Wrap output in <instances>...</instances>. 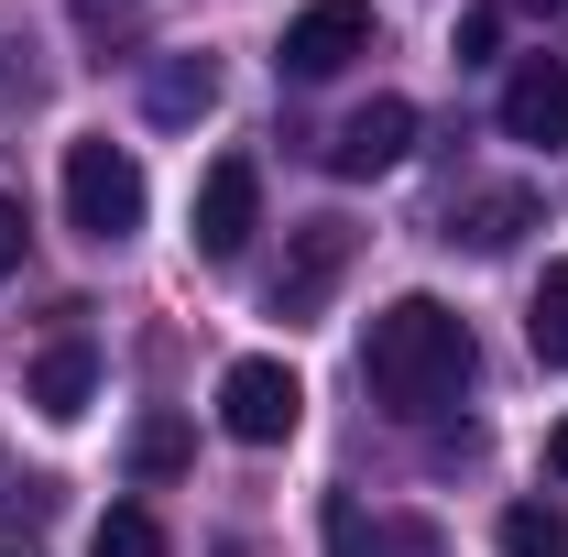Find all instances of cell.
Here are the masks:
<instances>
[{
    "label": "cell",
    "mask_w": 568,
    "mask_h": 557,
    "mask_svg": "<svg viewBox=\"0 0 568 557\" xmlns=\"http://www.w3.org/2000/svg\"><path fill=\"white\" fill-rule=\"evenodd\" d=\"M361 383H372V405H394V416L459 405V383H470V317H459L448 295H394V306L372 317V340H361Z\"/></svg>",
    "instance_id": "cell-1"
},
{
    "label": "cell",
    "mask_w": 568,
    "mask_h": 557,
    "mask_svg": "<svg viewBox=\"0 0 568 557\" xmlns=\"http://www.w3.org/2000/svg\"><path fill=\"white\" fill-rule=\"evenodd\" d=\"M219 110V67L209 55H164V67L142 77V121H164V132H197Z\"/></svg>",
    "instance_id": "cell-11"
},
{
    "label": "cell",
    "mask_w": 568,
    "mask_h": 557,
    "mask_svg": "<svg viewBox=\"0 0 568 557\" xmlns=\"http://www.w3.org/2000/svg\"><path fill=\"white\" fill-rule=\"evenodd\" d=\"M252 230H263V164H252V153H219L209 175H197V219H186V241H197L209 263H241Z\"/></svg>",
    "instance_id": "cell-4"
},
{
    "label": "cell",
    "mask_w": 568,
    "mask_h": 557,
    "mask_svg": "<svg viewBox=\"0 0 568 557\" xmlns=\"http://www.w3.org/2000/svg\"><path fill=\"white\" fill-rule=\"evenodd\" d=\"M448 55H459V67H493V55H503V0H470V11H459Z\"/></svg>",
    "instance_id": "cell-18"
},
{
    "label": "cell",
    "mask_w": 568,
    "mask_h": 557,
    "mask_svg": "<svg viewBox=\"0 0 568 557\" xmlns=\"http://www.w3.org/2000/svg\"><path fill=\"white\" fill-rule=\"evenodd\" d=\"M186 459H197V426L186 416H142L132 426V482H175Z\"/></svg>",
    "instance_id": "cell-14"
},
{
    "label": "cell",
    "mask_w": 568,
    "mask_h": 557,
    "mask_svg": "<svg viewBox=\"0 0 568 557\" xmlns=\"http://www.w3.org/2000/svg\"><path fill=\"white\" fill-rule=\"evenodd\" d=\"M503 557H568V514L558 503H514L503 514Z\"/></svg>",
    "instance_id": "cell-15"
},
{
    "label": "cell",
    "mask_w": 568,
    "mask_h": 557,
    "mask_svg": "<svg viewBox=\"0 0 568 557\" xmlns=\"http://www.w3.org/2000/svg\"><path fill=\"white\" fill-rule=\"evenodd\" d=\"M525 11H547V22H568V0H525Z\"/></svg>",
    "instance_id": "cell-21"
},
{
    "label": "cell",
    "mask_w": 568,
    "mask_h": 557,
    "mask_svg": "<svg viewBox=\"0 0 568 557\" xmlns=\"http://www.w3.org/2000/svg\"><path fill=\"white\" fill-rule=\"evenodd\" d=\"M503 142H568V55H525L503 77Z\"/></svg>",
    "instance_id": "cell-8"
},
{
    "label": "cell",
    "mask_w": 568,
    "mask_h": 557,
    "mask_svg": "<svg viewBox=\"0 0 568 557\" xmlns=\"http://www.w3.org/2000/svg\"><path fill=\"white\" fill-rule=\"evenodd\" d=\"M88 394H99V350L77 340V328H67L55 350H44L33 372H22V405H33L44 426H77V416H88Z\"/></svg>",
    "instance_id": "cell-10"
},
{
    "label": "cell",
    "mask_w": 568,
    "mask_h": 557,
    "mask_svg": "<svg viewBox=\"0 0 568 557\" xmlns=\"http://www.w3.org/2000/svg\"><path fill=\"white\" fill-rule=\"evenodd\" d=\"M525 350H536L547 372H568V252L547 263V284H536V306H525Z\"/></svg>",
    "instance_id": "cell-13"
},
{
    "label": "cell",
    "mask_w": 568,
    "mask_h": 557,
    "mask_svg": "<svg viewBox=\"0 0 568 557\" xmlns=\"http://www.w3.org/2000/svg\"><path fill=\"white\" fill-rule=\"evenodd\" d=\"M0 557H33V547H0Z\"/></svg>",
    "instance_id": "cell-22"
},
{
    "label": "cell",
    "mask_w": 568,
    "mask_h": 557,
    "mask_svg": "<svg viewBox=\"0 0 568 557\" xmlns=\"http://www.w3.org/2000/svg\"><path fill=\"white\" fill-rule=\"evenodd\" d=\"M67 11H77V33H88L99 55H110V44H142V11H132V0H67Z\"/></svg>",
    "instance_id": "cell-17"
},
{
    "label": "cell",
    "mask_w": 568,
    "mask_h": 557,
    "mask_svg": "<svg viewBox=\"0 0 568 557\" xmlns=\"http://www.w3.org/2000/svg\"><path fill=\"white\" fill-rule=\"evenodd\" d=\"M351 55H372V0H306V11L284 22L274 67L295 77V88H317V77H339Z\"/></svg>",
    "instance_id": "cell-5"
},
{
    "label": "cell",
    "mask_w": 568,
    "mask_h": 557,
    "mask_svg": "<svg viewBox=\"0 0 568 557\" xmlns=\"http://www.w3.org/2000/svg\"><path fill=\"white\" fill-rule=\"evenodd\" d=\"M547 470H558V482H568V416H558V437H547Z\"/></svg>",
    "instance_id": "cell-20"
},
{
    "label": "cell",
    "mask_w": 568,
    "mask_h": 557,
    "mask_svg": "<svg viewBox=\"0 0 568 557\" xmlns=\"http://www.w3.org/2000/svg\"><path fill=\"white\" fill-rule=\"evenodd\" d=\"M88 557H164V525H153L142 503H110L99 536H88Z\"/></svg>",
    "instance_id": "cell-16"
},
{
    "label": "cell",
    "mask_w": 568,
    "mask_h": 557,
    "mask_svg": "<svg viewBox=\"0 0 568 557\" xmlns=\"http://www.w3.org/2000/svg\"><path fill=\"white\" fill-rule=\"evenodd\" d=\"M405 153H416V99H361L351 121L328 132V164L339 175H394Z\"/></svg>",
    "instance_id": "cell-7"
},
{
    "label": "cell",
    "mask_w": 568,
    "mask_h": 557,
    "mask_svg": "<svg viewBox=\"0 0 568 557\" xmlns=\"http://www.w3.org/2000/svg\"><path fill=\"white\" fill-rule=\"evenodd\" d=\"M328 557H448V536L426 514H361L351 492L328 503Z\"/></svg>",
    "instance_id": "cell-9"
},
{
    "label": "cell",
    "mask_w": 568,
    "mask_h": 557,
    "mask_svg": "<svg viewBox=\"0 0 568 557\" xmlns=\"http://www.w3.org/2000/svg\"><path fill=\"white\" fill-rule=\"evenodd\" d=\"M219 426H230L241 448H284V437L306 426V383L284 372L274 350H252V361L219 372Z\"/></svg>",
    "instance_id": "cell-3"
},
{
    "label": "cell",
    "mask_w": 568,
    "mask_h": 557,
    "mask_svg": "<svg viewBox=\"0 0 568 557\" xmlns=\"http://www.w3.org/2000/svg\"><path fill=\"white\" fill-rule=\"evenodd\" d=\"M0 274H22V198H0Z\"/></svg>",
    "instance_id": "cell-19"
},
{
    "label": "cell",
    "mask_w": 568,
    "mask_h": 557,
    "mask_svg": "<svg viewBox=\"0 0 568 557\" xmlns=\"http://www.w3.org/2000/svg\"><path fill=\"white\" fill-rule=\"evenodd\" d=\"M525 230H536V198H525V186H493V198L448 209V241H470V252H514Z\"/></svg>",
    "instance_id": "cell-12"
},
{
    "label": "cell",
    "mask_w": 568,
    "mask_h": 557,
    "mask_svg": "<svg viewBox=\"0 0 568 557\" xmlns=\"http://www.w3.org/2000/svg\"><path fill=\"white\" fill-rule=\"evenodd\" d=\"M351 252H361L351 219H295L284 274H274V317H317V306H328V284L351 274Z\"/></svg>",
    "instance_id": "cell-6"
},
{
    "label": "cell",
    "mask_w": 568,
    "mask_h": 557,
    "mask_svg": "<svg viewBox=\"0 0 568 557\" xmlns=\"http://www.w3.org/2000/svg\"><path fill=\"white\" fill-rule=\"evenodd\" d=\"M142 209H153V186H142L132 142H110V132L67 142V230H77V241L121 252V241L142 230Z\"/></svg>",
    "instance_id": "cell-2"
}]
</instances>
